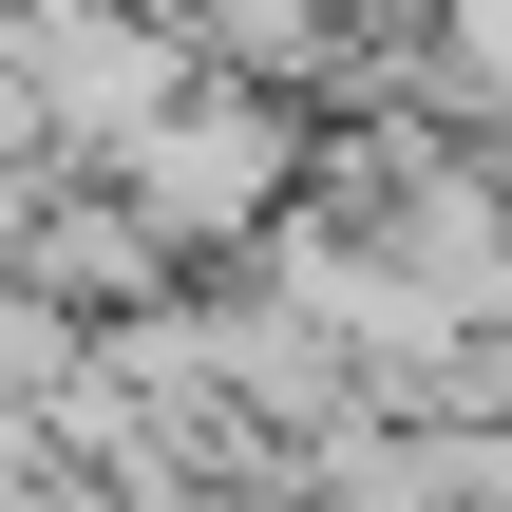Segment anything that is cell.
Listing matches in <instances>:
<instances>
[{
  "label": "cell",
  "mask_w": 512,
  "mask_h": 512,
  "mask_svg": "<svg viewBox=\"0 0 512 512\" xmlns=\"http://www.w3.org/2000/svg\"><path fill=\"white\" fill-rule=\"evenodd\" d=\"M114 171H133L152 247H228L247 209H285V114H266V95H171Z\"/></svg>",
  "instance_id": "1"
}]
</instances>
